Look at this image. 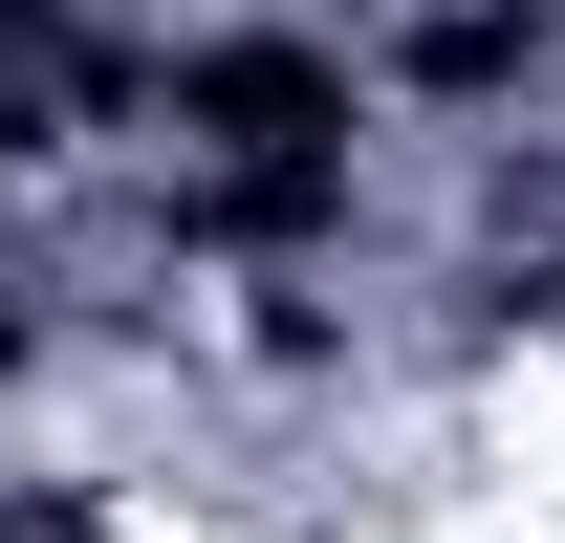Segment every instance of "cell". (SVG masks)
Listing matches in <instances>:
<instances>
[{
	"mask_svg": "<svg viewBox=\"0 0 565 543\" xmlns=\"http://www.w3.org/2000/svg\"><path fill=\"white\" fill-rule=\"evenodd\" d=\"M544 44H565L544 0H435V44H414V66H435V87H522Z\"/></svg>",
	"mask_w": 565,
	"mask_h": 543,
	"instance_id": "cell-3",
	"label": "cell"
},
{
	"mask_svg": "<svg viewBox=\"0 0 565 543\" xmlns=\"http://www.w3.org/2000/svg\"><path fill=\"white\" fill-rule=\"evenodd\" d=\"M327 196H349V152H239V174L196 196V239H305Z\"/></svg>",
	"mask_w": 565,
	"mask_h": 543,
	"instance_id": "cell-2",
	"label": "cell"
},
{
	"mask_svg": "<svg viewBox=\"0 0 565 543\" xmlns=\"http://www.w3.org/2000/svg\"><path fill=\"white\" fill-rule=\"evenodd\" d=\"M0 87H87V44H66V0H0Z\"/></svg>",
	"mask_w": 565,
	"mask_h": 543,
	"instance_id": "cell-4",
	"label": "cell"
},
{
	"mask_svg": "<svg viewBox=\"0 0 565 543\" xmlns=\"http://www.w3.org/2000/svg\"><path fill=\"white\" fill-rule=\"evenodd\" d=\"M44 522H66V500H22V522H0V543H44Z\"/></svg>",
	"mask_w": 565,
	"mask_h": 543,
	"instance_id": "cell-6",
	"label": "cell"
},
{
	"mask_svg": "<svg viewBox=\"0 0 565 543\" xmlns=\"http://www.w3.org/2000/svg\"><path fill=\"white\" fill-rule=\"evenodd\" d=\"M174 131H239V152H349V66H327V44H196V66H174Z\"/></svg>",
	"mask_w": 565,
	"mask_h": 543,
	"instance_id": "cell-1",
	"label": "cell"
},
{
	"mask_svg": "<svg viewBox=\"0 0 565 543\" xmlns=\"http://www.w3.org/2000/svg\"><path fill=\"white\" fill-rule=\"evenodd\" d=\"M22 348H44V327H22V305H0V392H22Z\"/></svg>",
	"mask_w": 565,
	"mask_h": 543,
	"instance_id": "cell-5",
	"label": "cell"
}]
</instances>
